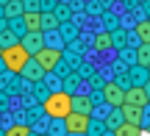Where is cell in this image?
Listing matches in <instances>:
<instances>
[{
  "instance_id": "1",
  "label": "cell",
  "mask_w": 150,
  "mask_h": 136,
  "mask_svg": "<svg viewBox=\"0 0 150 136\" xmlns=\"http://www.w3.org/2000/svg\"><path fill=\"white\" fill-rule=\"evenodd\" d=\"M42 111L47 117H61L64 120L67 114H70V94L67 92H50L47 97H45V103H42Z\"/></svg>"
},
{
  "instance_id": "2",
  "label": "cell",
  "mask_w": 150,
  "mask_h": 136,
  "mask_svg": "<svg viewBox=\"0 0 150 136\" xmlns=\"http://www.w3.org/2000/svg\"><path fill=\"white\" fill-rule=\"evenodd\" d=\"M0 58H3V64H6V70H8V72H20L22 64L28 61V53L22 50V44L17 42V44H11V47H3Z\"/></svg>"
},
{
  "instance_id": "3",
  "label": "cell",
  "mask_w": 150,
  "mask_h": 136,
  "mask_svg": "<svg viewBox=\"0 0 150 136\" xmlns=\"http://www.w3.org/2000/svg\"><path fill=\"white\" fill-rule=\"evenodd\" d=\"M31 58L36 61V64L42 67L45 72H53V70H56V64L61 61V50H53V47H42V50H36V53H33Z\"/></svg>"
},
{
  "instance_id": "4",
  "label": "cell",
  "mask_w": 150,
  "mask_h": 136,
  "mask_svg": "<svg viewBox=\"0 0 150 136\" xmlns=\"http://www.w3.org/2000/svg\"><path fill=\"white\" fill-rule=\"evenodd\" d=\"M100 94H103V103L106 106H122V86L117 81H108V83L103 81Z\"/></svg>"
},
{
  "instance_id": "5",
  "label": "cell",
  "mask_w": 150,
  "mask_h": 136,
  "mask_svg": "<svg viewBox=\"0 0 150 136\" xmlns=\"http://www.w3.org/2000/svg\"><path fill=\"white\" fill-rule=\"evenodd\" d=\"M20 44H22V50H25L28 56H33L36 50L45 47V36H42V31H25L20 36Z\"/></svg>"
},
{
  "instance_id": "6",
  "label": "cell",
  "mask_w": 150,
  "mask_h": 136,
  "mask_svg": "<svg viewBox=\"0 0 150 136\" xmlns=\"http://www.w3.org/2000/svg\"><path fill=\"white\" fill-rule=\"evenodd\" d=\"M17 75H20L22 81H28V83H39V81L45 78V70H42V67H39L36 61L31 58V56H28V61L22 64V70L17 72Z\"/></svg>"
},
{
  "instance_id": "7",
  "label": "cell",
  "mask_w": 150,
  "mask_h": 136,
  "mask_svg": "<svg viewBox=\"0 0 150 136\" xmlns=\"http://www.w3.org/2000/svg\"><path fill=\"white\" fill-rule=\"evenodd\" d=\"M20 81H22V78L17 75V72L3 70V72H0V92H6V94H20Z\"/></svg>"
},
{
  "instance_id": "8",
  "label": "cell",
  "mask_w": 150,
  "mask_h": 136,
  "mask_svg": "<svg viewBox=\"0 0 150 136\" xmlns=\"http://www.w3.org/2000/svg\"><path fill=\"white\" fill-rule=\"evenodd\" d=\"M86 125H89V117L86 114H75V111H70V114L64 117V128L72 133H86Z\"/></svg>"
},
{
  "instance_id": "9",
  "label": "cell",
  "mask_w": 150,
  "mask_h": 136,
  "mask_svg": "<svg viewBox=\"0 0 150 136\" xmlns=\"http://www.w3.org/2000/svg\"><path fill=\"white\" fill-rule=\"evenodd\" d=\"M125 78L131 81V86H145L147 78H150V70L142 67V64H131V70L125 72Z\"/></svg>"
},
{
  "instance_id": "10",
  "label": "cell",
  "mask_w": 150,
  "mask_h": 136,
  "mask_svg": "<svg viewBox=\"0 0 150 136\" xmlns=\"http://www.w3.org/2000/svg\"><path fill=\"white\" fill-rule=\"evenodd\" d=\"M70 111H75V114H86V117H89V111H92V100H89V94H81V92L70 94Z\"/></svg>"
},
{
  "instance_id": "11",
  "label": "cell",
  "mask_w": 150,
  "mask_h": 136,
  "mask_svg": "<svg viewBox=\"0 0 150 136\" xmlns=\"http://www.w3.org/2000/svg\"><path fill=\"white\" fill-rule=\"evenodd\" d=\"M122 103H131V106H145V103H147L145 86H128V89L122 92Z\"/></svg>"
},
{
  "instance_id": "12",
  "label": "cell",
  "mask_w": 150,
  "mask_h": 136,
  "mask_svg": "<svg viewBox=\"0 0 150 136\" xmlns=\"http://www.w3.org/2000/svg\"><path fill=\"white\" fill-rule=\"evenodd\" d=\"M120 111H122V122H134V125H139V122H142V106L122 103V106H120Z\"/></svg>"
},
{
  "instance_id": "13",
  "label": "cell",
  "mask_w": 150,
  "mask_h": 136,
  "mask_svg": "<svg viewBox=\"0 0 150 136\" xmlns=\"http://www.w3.org/2000/svg\"><path fill=\"white\" fill-rule=\"evenodd\" d=\"M42 36H45V47H53V50H64V44H67V39L59 33V28L56 31H42Z\"/></svg>"
},
{
  "instance_id": "14",
  "label": "cell",
  "mask_w": 150,
  "mask_h": 136,
  "mask_svg": "<svg viewBox=\"0 0 150 136\" xmlns=\"http://www.w3.org/2000/svg\"><path fill=\"white\" fill-rule=\"evenodd\" d=\"M25 31H42V11H22Z\"/></svg>"
},
{
  "instance_id": "15",
  "label": "cell",
  "mask_w": 150,
  "mask_h": 136,
  "mask_svg": "<svg viewBox=\"0 0 150 136\" xmlns=\"http://www.w3.org/2000/svg\"><path fill=\"white\" fill-rule=\"evenodd\" d=\"M103 125H106L108 131H114L117 125H122V111H120V106H111V109L106 111V117H103Z\"/></svg>"
},
{
  "instance_id": "16",
  "label": "cell",
  "mask_w": 150,
  "mask_h": 136,
  "mask_svg": "<svg viewBox=\"0 0 150 136\" xmlns=\"http://www.w3.org/2000/svg\"><path fill=\"white\" fill-rule=\"evenodd\" d=\"M92 47L100 53V50H111V33L108 31H97L95 36H92Z\"/></svg>"
},
{
  "instance_id": "17",
  "label": "cell",
  "mask_w": 150,
  "mask_h": 136,
  "mask_svg": "<svg viewBox=\"0 0 150 136\" xmlns=\"http://www.w3.org/2000/svg\"><path fill=\"white\" fill-rule=\"evenodd\" d=\"M22 14V0H3V17L11 20V17Z\"/></svg>"
},
{
  "instance_id": "18",
  "label": "cell",
  "mask_w": 150,
  "mask_h": 136,
  "mask_svg": "<svg viewBox=\"0 0 150 136\" xmlns=\"http://www.w3.org/2000/svg\"><path fill=\"white\" fill-rule=\"evenodd\" d=\"M47 136H67V128H64V120L61 117H50L47 122V131H45Z\"/></svg>"
},
{
  "instance_id": "19",
  "label": "cell",
  "mask_w": 150,
  "mask_h": 136,
  "mask_svg": "<svg viewBox=\"0 0 150 136\" xmlns=\"http://www.w3.org/2000/svg\"><path fill=\"white\" fill-rule=\"evenodd\" d=\"M134 53H136V64H142V67L150 64V42H139L134 47Z\"/></svg>"
},
{
  "instance_id": "20",
  "label": "cell",
  "mask_w": 150,
  "mask_h": 136,
  "mask_svg": "<svg viewBox=\"0 0 150 136\" xmlns=\"http://www.w3.org/2000/svg\"><path fill=\"white\" fill-rule=\"evenodd\" d=\"M28 133H31V125H25V122H11L3 128V136H28Z\"/></svg>"
},
{
  "instance_id": "21",
  "label": "cell",
  "mask_w": 150,
  "mask_h": 136,
  "mask_svg": "<svg viewBox=\"0 0 150 136\" xmlns=\"http://www.w3.org/2000/svg\"><path fill=\"white\" fill-rule=\"evenodd\" d=\"M114 136H142V125H134V122H122V125L114 128Z\"/></svg>"
},
{
  "instance_id": "22",
  "label": "cell",
  "mask_w": 150,
  "mask_h": 136,
  "mask_svg": "<svg viewBox=\"0 0 150 136\" xmlns=\"http://www.w3.org/2000/svg\"><path fill=\"white\" fill-rule=\"evenodd\" d=\"M134 33H136V39L139 42H150V20L145 17V20H139L134 25Z\"/></svg>"
},
{
  "instance_id": "23",
  "label": "cell",
  "mask_w": 150,
  "mask_h": 136,
  "mask_svg": "<svg viewBox=\"0 0 150 136\" xmlns=\"http://www.w3.org/2000/svg\"><path fill=\"white\" fill-rule=\"evenodd\" d=\"M111 33V47H125L128 44V31H122V28H114V31H108Z\"/></svg>"
},
{
  "instance_id": "24",
  "label": "cell",
  "mask_w": 150,
  "mask_h": 136,
  "mask_svg": "<svg viewBox=\"0 0 150 136\" xmlns=\"http://www.w3.org/2000/svg\"><path fill=\"white\" fill-rule=\"evenodd\" d=\"M59 22H61V20L53 14V11H42V31H56Z\"/></svg>"
},
{
  "instance_id": "25",
  "label": "cell",
  "mask_w": 150,
  "mask_h": 136,
  "mask_svg": "<svg viewBox=\"0 0 150 136\" xmlns=\"http://www.w3.org/2000/svg\"><path fill=\"white\" fill-rule=\"evenodd\" d=\"M42 83L47 86V92H59V89H61V75H56V72H45Z\"/></svg>"
},
{
  "instance_id": "26",
  "label": "cell",
  "mask_w": 150,
  "mask_h": 136,
  "mask_svg": "<svg viewBox=\"0 0 150 136\" xmlns=\"http://www.w3.org/2000/svg\"><path fill=\"white\" fill-rule=\"evenodd\" d=\"M59 33L67 39V42H70V39H75V33H78V25H75V22H67V20H61V22H59Z\"/></svg>"
},
{
  "instance_id": "27",
  "label": "cell",
  "mask_w": 150,
  "mask_h": 136,
  "mask_svg": "<svg viewBox=\"0 0 150 136\" xmlns=\"http://www.w3.org/2000/svg\"><path fill=\"white\" fill-rule=\"evenodd\" d=\"M103 131H106L103 120H97V117H89V125H86V136H100Z\"/></svg>"
},
{
  "instance_id": "28",
  "label": "cell",
  "mask_w": 150,
  "mask_h": 136,
  "mask_svg": "<svg viewBox=\"0 0 150 136\" xmlns=\"http://www.w3.org/2000/svg\"><path fill=\"white\" fill-rule=\"evenodd\" d=\"M17 42H20V36H17V33H11L8 28L0 33V47H11V44H17Z\"/></svg>"
},
{
  "instance_id": "29",
  "label": "cell",
  "mask_w": 150,
  "mask_h": 136,
  "mask_svg": "<svg viewBox=\"0 0 150 136\" xmlns=\"http://www.w3.org/2000/svg\"><path fill=\"white\" fill-rule=\"evenodd\" d=\"M120 58H125V64H136V53H134V47H120Z\"/></svg>"
},
{
  "instance_id": "30",
  "label": "cell",
  "mask_w": 150,
  "mask_h": 136,
  "mask_svg": "<svg viewBox=\"0 0 150 136\" xmlns=\"http://www.w3.org/2000/svg\"><path fill=\"white\" fill-rule=\"evenodd\" d=\"M103 22H106V31H114V28H117V17H114L111 11H106V14H103Z\"/></svg>"
},
{
  "instance_id": "31",
  "label": "cell",
  "mask_w": 150,
  "mask_h": 136,
  "mask_svg": "<svg viewBox=\"0 0 150 136\" xmlns=\"http://www.w3.org/2000/svg\"><path fill=\"white\" fill-rule=\"evenodd\" d=\"M139 125H142V128H145V125H150V103H145V106H142V122H139Z\"/></svg>"
},
{
  "instance_id": "32",
  "label": "cell",
  "mask_w": 150,
  "mask_h": 136,
  "mask_svg": "<svg viewBox=\"0 0 150 136\" xmlns=\"http://www.w3.org/2000/svg\"><path fill=\"white\" fill-rule=\"evenodd\" d=\"M22 11H39V0H22Z\"/></svg>"
},
{
  "instance_id": "33",
  "label": "cell",
  "mask_w": 150,
  "mask_h": 136,
  "mask_svg": "<svg viewBox=\"0 0 150 136\" xmlns=\"http://www.w3.org/2000/svg\"><path fill=\"white\" fill-rule=\"evenodd\" d=\"M6 31V17H0V33Z\"/></svg>"
},
{
  "instance_id": "34",
  "label": "cell",
  "mask_w": 150,
  "mask_h": 136,
  "mask_svg": "<svg viewBox=\"0 0 150 136\" xmlns=\"http://www.w3.org/2000/svg\"><path fill=\"white\" fill-rule=\"evenodd\" d=\"M100 136H114V131H108V128H106V131H103Z\"/></svg>"
},
{
  "instance_id": "35",
  "label": "cell",
  "mask_w": 150,
  "mask_h": 136,
  "mask_svg": "<svg viewBox=\"0 0 150 136\" xmlns=\"http://www.w3.org/2000/svg\"><path fill=\"white\" fill-rule=\"evenodd\" d=\"M67 136H86V133H72V131H67Z\"/></svg>"
},
{
  "instance_id": "36",
  "label": "cell",
  "mask_w": 150,
  "mask_h": 136,
  "mask_svg": "<svg viewBox=\"0 0 150 136\" xmlns=\"http://www.w3.org/2000/svg\"><path fill=\"white\" fill-rule=\"evenodd\" d=\"M3 70H6V64H3V58H0V72H3Z\"/></svg>"
},
{
  "instance_id": "37",
  "label": "cell",
  "mask_w": 150,
  "mask_h": 136,
  "mask_svg": "<svg viewBox=\"0 0 150 136\" xmlns=\"http://www.w3.org/2000/svg\"><path fill=\"white\" fill-rule=\"evenodd\" d=\"M142 131H147V133H150V125H145V128H142Z\"/></svg>"
},
{
  "instance_id": "38",
  "label": "cell",
  "mask_w": 150,
  "mask_h": 136,
  "mask_svg": "<svg viewBox=\"0 0 150 136\" xmlns=\"http://www.w3.org/2000/svg\"><path fill=\"white\" fill-rule=\"evenodd\" d=\"M28 136H39V133H36V131H31V133H28Z\"/></svg>"
},
{
  "instance_id": "39",
  "label": "cell",
  "mask_w": 150,
  "mask_h": 136,
  "mask_svg": "<svg viewBox=\"0 0 150 136\" xmlns=\"http://www.w3.org/2000/svg\"><path fill=\"white\" fill-rule=\"evenodd\" d=\"M39 136H47V133H39Z\"/></svg>"
},
{
  "instance_id": "40",
  "label": "cell",
  "mask_w": 150,
  "mask_h": 136,
  "mask_svg": "<svg viewBox=\"0 0 150 136\" xmlns=\"http://www.w3.org/2000/svg\"><path fill=\"white\" fill-rule=\"evenodd\" d=\"M0 53H3V47H0Z\"/></svg>"
},
{
  "instance_id": "41",
  "label": "cell",
  "mask_w": 150,
  "mask_h": 136,
  "mask_svg": "<svg viewBox=\"0 0 150 136\" xmlns=\"http://www.w3.org/2000/svg\"><path fill=\"white\" fill-rule=\"evenodd\" d=\"M147 70H150V64H147Z\"/></svg>"
},
{
  "instance_id": "42",
  "label": "cell",
  "mask_w": 150,
  "mask_h": 136,
  "mask_svg": "<svg viewBox=\"0 0 150 136\" xmlns=\"http://www.w3.org/2000/svg\"><path fill=\"white\" fill-rule=\"evenodd\" d=\"M147 81H150V78H147Z\"/></svg>"
}]
</instances>
